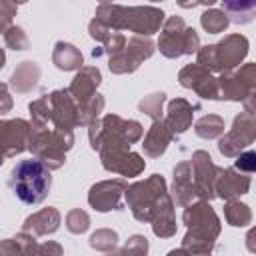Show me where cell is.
Returning a JSON list of instances; mask_svg holds the SVG:
<instances>
[{
    "instance_id": "6da1fadb",
    "label": "cell",
    "mask_w": 256,
    "mask_h": 256,
    "mask_svg": "<svg viewBox=\"0 0 256 256\" xmlns=\"http://www.w3.org/2000/svg\"><path fill=\"white\" fill-rule=\"evenodd\" d=\"M166 14L162 8L156 6H122V4H112V2H102L96 6L94 18L102 22L106 28L120 32V30H130L134 36H144L150 38L152 34L160 32Z\"/></svg>"
},
{
    "instance_id": "7a4b0ae2",
    "label": "cell",
    "mask_w": 256,
    "mask_h": 256,
    "mask_svg": "<svg viewBox=\"0 0 256 256\" xmlns=\"http://www.w3.org/2000/svg\"><path fill=\"white\" fill-rule=\"evenodd\" d=\"M182 222L186 224V234L182 238V246L190 256L212 254L216 238L220 236L222 224L210 202H192L184 208Z\"/></svg>"
},
{
    "instance_id": "3957f363",
    "label": "cell",
    "mask_w": 256,
    "mask_h": 256,
    "mask_svg": "<svg viewBox=\"0 0 256 256\" xmlns=\"http://www.w3.org/2000/svg\"><path fill=\"white\" fill-rule=\"evenodd\" d=\"M8 186L16 194V198L24 204H40L46 200L52 188L50 170L36 158L20 160L12 168L8 176Z\"/></svg>"
},
{
    "instance_id": "277c9868",
    "label": "cell",
    "mask_w": 256,
    "mask_h": 256,
    "mask_svg": "<svg viewBox=\"0 0 256 256\" xmlns=\"http://www.w3.org/2000/svg\"><path fill=\"white\" fill-rule=\"evenodd\" d=\"M74 146V132H62L52 126L30 124L28 150L50 172L58 170L66 162V152Z\"/></svg>"
},
{
    "instance_id": "5b68a950",
    "label": "cell",
    "mask_w": 256,
    "mask_h": 256,
    "mask_svg": "<svg viewBox=\"0 0 256 256\" xmlns=\"http://www.w3.org/2000/svg\"><path fill=\"white\" fill-rule=\"evenodd\" d=\"M250 42L244 34H226L220 42L200 46L196 52V64L206 68L208 72H228L236 70L248 56Z\"/></svg>"
},
{
    "instance_id": "8992f818",
    "label": "cell",
    "mask_w": 256,
    "mask_h": 256,
    "mask_svg": "<svg viewBox=\"0 0 256 256\" xmlns=\"http://www.w3.org/2000/svg\"><path fill=\"white\" fill-rule=\"evenodd\" d=\"M218 84V100L242 102L244 112L256 110V64L248 62L238 70L222 72L216 78Z\"/></svg>"
},
{
    "instance_id": "52a82bcc",
    "label": "cell",
    "mask_w": 256,
    "mask_h": 256,
    "mask_svg": "<svg viewBox=\"0 0 256 256\" xmlns=\"http://www.w3.org/2000/svg\"><path fill=\"white\" fill-rule=\"evenodd\" d=\"M158 50L166 58H180L200 50V36L194 28L186 26L182 16H168L162 24Z\"/></svg>"
},
{
    "instance_id": "ba28073f",
    "label": "cell",
    "mask_w": 256,
    "mask_h": 256,
    "mask_svg": "<svg viewBox=\"0 0 256 256\" xmlns=\"http://www.w3.org/2000/svg\"><path fill=\"white\" fill-rule=\"evenodd\" d=\"M168 192L166 180L160 174H152L146 180L134 182L126 188L124 198H126V206L130 208L132 216L138 222H150V216L156 208V204L160 202V198Z\"/></svg>"
},
{
    "instance_id": "9c48e42d",
    "label": "cell",
    "mask_w": 256,
    "mask_h": 256,
    "mask_svg": "<svg viewBox=\"0 0 256 256\" xmlns=\"http://www.w3.org/2000/svg\"><path fill=\"white\" fill-rule=\"evenodd\" d=\"M256 138V118L252 112H240L232 128L220 136L218 140V152L226 158H236L240 152H244Z\"/></svg>"
},
{
    "instance_id": "30bf717a",
    "label": "cell",
    "mask_w": 256,
    "mask_h": 256,
    "mask_svg": "<svg viewBox=\"0 0 256 256\" xmlns=\"http://www.w3.org/2000/svg\"><path fill=\"white\" fill-rule=\"evenodd\" d=\"M154 42L144 36H130L126 40V46L108 58V68L112 74H132L154 54Z\"/></svg>"
},
{
    "instance_id": "8fae6325",
    "label": "cell",
    "mask_w": 256,
    "mask_h": 256,
    "mask_svg": "<svg viewBox=\"0 0 256 256\" xmlns=\"http://www.w3.org/2000/svg\"><path fill=\"white\" fill-rule=\"evenodd\" d=\"M48 102V124L62 132H74L80 126V110L66 88L46 94Z\"/></svg>"
},
{
    "instance_id": "7c38bea8",
    "label": "cell",
    "mask_w": 256,
    "mask_h": 256,
    "mask_svg": "<svg viewBox=\"0 0 256 256\" xmlns=\"http://www.w3.org/2000/svg\"><path fill=\"white\" fill-rule=\"evenodd\" d=\"M190 170H192V184H194V196L202 202H210L216 198L214 194V184L220 174V166L212 162V156L206 150H196L192 152Z\"/></svg>"
},
{
    "instance_id": "4fadbf2b",
    "label": "cell",
    "mask_w": 256,
    "mask_h": 256,
    "mask_svg": "<svg viewBox=\"0 0 256 256\" xmlns=\"http://www.w3.org/2000/svg\"><path fill=\"white\" fill-rule=\"evenodd\" d=\"M28 138L30 122L24 118L0 120V164H4L6 158H14L28 150Z\"/></svg>"
},
{
    "instance_id": "5bb4252c",
    "label": "cell",
    "mask_w": 256,
    "mask_h": 256,
    "mask_svg": "<svg viewBox=\"0 0 256 256\" xmlns=\"http://www.w3.org/2000/svg\"><path fill=\"white\" fill-rule=\"evenodd\" d=\"M128 184L124 178H114V180H102L96 182L88 190V204L96 212H110V210H122V198L126 192Z\"/></svg>"
},
{
    "instance_id": "9a60e30c",
    "label": "cell",
    "mask_w": 256,
    "mask_h": 256,
    "mask_svg": "<svg viewBox=\"0 0 256 256\" xmlns=\"http://www.w3.org/2000/svg\"><path fill=\"white\" fill-rule=\"evenodd\" d=\"M178 82L180 86L194 90L200 98L204 100H218V84L212 72H208L206 68L194 64H186L180 72H178Z\"/></svg>"
},
{
    "instance_id": "2e32d148",
    "label": "cell",
    "mask_w": 256,
    "mask_h": 256,
    "mask_svg": "<svg viewBox=\"0 0 256 256\" xmlns=\"http://www.w3.org/2000/svg\"><path fill=\"white\" fill-rule=\"evenodd\" d=\"M100 82H102V72L96 66H82L76 72V76L72 78V82H70V86L66 90L74 98V102H76L80 112L96 96V88L100 86Z\"/></svg>"
},
{
    "instance_id": "e0dca14e",
    "label": "cell",
    "mask_w": 256,
    "mask_h": 256,
    "mask_svg": "<svg viewBox=\"0 0 256 256\" xmlns=\"http://www.w3.org/2000/svg\"><path fill=\"white\" fill-rule=\"evenodd\" d=\"M100 162L104 166V170L120 174L124 178H134L138 174L144 172L146 162L140 154L132 152V150H120V152H106L100 154Z\"/></svg>"
},
{
    "instance_id": "ac0fdd59",
    "label": "cell",
    "mask_w": 256,
    "mask_h": 256,
    "mask_svg": "<svg viewBox=\"0 0 256 256\" xmlns=\"http://www.w3.org/2000/svg\"><path fill=\"white\" fill-rule=\"evenodd\" d=\"M250 184L252 180L248 174H242L234 168H220V174L214 184V194L222 200H238L240 196L248 194Z\"/></svg>"
},
{
    "instance_id": "d6986e66",
    "label": "cell",
    "mask_w": 256,
    "mask_h": 256,
    "mask_svg": "<svg viewBox=\"0 0 256 256\" xmlns=\"http://www.w3.org/2000/svg\"><path fill=\"white\" fill-rule=\"evenodd\" d=\"M198 108H200L198 104H190L186 98H174V100L168 102L166 116L162 118V122L166 124L168 132L174 138H178L180 134H184L192 126L194 110H198Z\"/></svg>"
},
{
    "instance_id": "ffe728a7",
    "label": "cell",
    "mask_w": 256,
    "mask_h": 256,
    "mask_svg": "<svg viewBox=\"0 0 256 256\" xmlns=\"http://www.w3.org/2000/svg\"><path fill=\"white\" fill-rule=\"evenodd\" d=\"M152 226V232L154 236L158 238H172L178 230V224H176V216H174V202L170 198V192H166L160 202L156 204L152 216H150V222Z\"/></svg>"
},
{
    "instance_id": "44dd1931",
    "label": "cell",
    "mask_w": 256,
    "mask_h": 256,
    "mask_svg": "<svg viewBox=\"0 0 256 256\" xmlns=\"http://www.w3.org/2000/svg\"><path fill=\"white\" fill-rule=\"evenodd\" d=\"M172 202H176L178 206H188L194 202V184H192V170H190V162L184 160L180 164L174 166L172 172V194H170Z\"/></svg>"
},
{
    "instance_id": "7402d4cb",
    "label": "cell",
    "mask_w": 256,
    "mask_h": 256,
    "mask_svg": "<svg viewBox=\"0 0 256 256\" xmlns=\"http://www.w3.org/2000/svg\"><path fill=\"white\" fill-rule=\"evenodd\" d=\"M60 220H62L60 212L54 206H48V208H42V210L30 214L22 224V232L32 234L34 238L36 236H48L60 228Z\"/></svg>"
},
{
    "instance_id": "603a6c76",
    "label": "cell",
    "mask_w": 256,
    "mask_h": 256,
    "mask_svg": "<svg viewBox=\"0 0 256 256\" xmlns=\"http://www.w3.org/2000/svg\"><path fill=\"white\" fill-rule=\"evenodd\" d=\"M172 140H174V136L168 132L166 124L162 120H154L152 126L148 128L146 136H144L142 150H144V154L148 158H160L166 152V148H168V144Z\"/></svg>"
},
{
    "instance_id": "cb8c5ba5",
    "label": "cell",
    "mask_w": 256,
    "mask_h": 256,
    "mask_svg": "<svg viewBox=\"0 0 256 256\" xmlns=\"http://www.w3.org/2000/svg\"><path fill=\"white\" fill-rule=\"evenodd\" d=\"M38 80H40V66L32 60H24L12 72L8 86L18 94H28L38 86Z\"/></svg>"
},
{
    "instance_id": "d4e9b609",
    "label": "cell",
    "mask_w": 256,
    "mask_h": 256,
    "mask_svg": "<svg viewBox=\"0 0 256 256\" xmlns=\"http://www.w3.org/2000/svg\"><path fill=\"white\" fill-rule=\"evenodd\" d=\"M52 64L64 72H72V70L78 72L84 66V56H82L80 48H76L74 44L58 40L52 50Z\"/></svg>"
},
{
    "instance_id": "484cf974",
    "label": "cell",
    "mask_w": 256,
    "mask_h": 256,
    "mask_svg": "<svg viewBox=\"0 0 256 256\" xmlns=\"http://www.w3.org/2000/svg\"><path fill=\"white\" fill-rule=\"evenodd\" d=\"M0 256H38V242L32 234L20 232L14 238L0 240Z\"/></svg>"
},
{
    "instance_id": "4316f807",
    "label": "cell",
    "mask_w": 256,
    "mask_h": 256,
    "mask_svg": "<svg viewBox=\"0 0 256 256\" xmlns=\"http://www.w3.org/2000/svg\"><path fill=\"white\" fill-rule=\"evenodd\" d=\"M222 12L226 14L228 22L248 24V22H252V18L256 14V2L254 0H224Z\"/></svg>"
},
{
    "instance_id": "83f0119b",
    "label": "cell",
    "mask_w": 256,
    "mask_h": 256,
    "mask_svg": "<svg viewBox=\"0 0 256 256\" xmlns=\"http://www.w3.org/2000/svg\"><path fill=\"white\" fill-rule=\"evenodd\" d=\"M224 218L234 228H244L252 222V210L248 204L240 200H226L224 204Z\"/></svg>"
},
{
    "instance_id": "f1b7e54d",
    "label": "cell",
    "mask_w": 256,
    "mask_h": 256,
    "mask_svg": "<svg viewBox=\"0 0 256 256\" xmlns=\"http://www.w3.org/2000/svg\"><path fill=\"white\" fill-rule=\"evenodd\" d=\"M224 118L218 114H204L200 120H196L194 124V132L196 136L204 138V140H212V138H220L224 134Z\"/></svg>"
},
{
    "instance_id": "f546056e",
    "label": "cell",
    "mask_w": 256,
    "mask_h": 256,
    "mask_svg": "<svg viewBox=\"0 0 256 256\" xmlns=\"http://www.w3.org/2000/svg\"><path fill=\"white\" fill-rule=\"evenodd\" d=\"M164 102H166V94L164 92H152L148 96H144L140 102H138V110L142 114H146L148 118L154 120H162V114H164Z\"/></svg>"
},
{
    "instance_id": "4dcf8cb0",
    "label": "cell",
    "mask_w": 256,
    "mask_h": 256,
    "mask_svg": "<svg viewBox=\"0 0 256 256\" xmlns=\"http://www.w3.org/2000/svg\"><path fill=\"white\" fill-rule=\"evenodd\" d=\"M228 24L230 22H228L226 14L222 10H218V8H210V10L202 12V16H200V26L208 34H220V32H224L228 28Z\"/></svg>"
},
{
    "instance_id": "1f68e13d",
    "label": "cell",
    "mask_w": 256,
    "mask_h": 256,
    "mask_svg": "<svg viewBox=\"0 0 256 256\" xmlns=\"http://www.w3.org/2000/svg\"><path fill=\"white\" fill-rule=\"evenodd\" d=\"M90 248L100 250V252H112L118 246V232L112 228H98L96 232H92L90 240H88Z\"/></svg>"
},
{
    "instance_id": "d6a6232c",
    "label": "cell",
    "mask_w": 256,
    "mask_h": 256,
    "mask_svg": "<svg viewBox=\"0 0 256 256\" xmlns=\"http://www.w3.org/2000/svg\"><path fill=\"white\" fill-rule=\"evenodd\" d=\"M126 40H128V38H126L122 32H112V34H110V38H108L104 44H100L98 48H94V50H92V56H94V58H100V56H104V54H106V56L110 58V56L118 54V52L126 46Z\"/></svg>"
},
{
    "instance_id": "836d02e7",
    "label": "cell",
    "mask_w": 256,
    "mask_h": 256,
    "mask_svg": "<svg viewBox=\"0 0 256 256\" xmlns=\"http://www.w3.org/2000/svg\"><path fill=\"white\" fill-rule=\"evenodd\" d=\"M66 228L72 234H84L90 228V216L84 210L74 208V210H70L66 214Z\"/></svg>"
},
{
    "instance_id": "e575fe53",
    "label": "cell",
    "mask_w": 256,
    "mask_h": 256,
    "mask_svg": "<svg viewBox=\"0 0 256 256\" xmlns=\"http://www.w3.org/2000/svg\"><path fill=\"white\" fill-rule=\"evenodd\" d=\"M104 104H106L104 96L96 92V96H94V98L86 104V108L80 112V126H88L90 122H94L96 118H100V114H102V110H104Z\"/></svg>"
},
{
    "instance_id": "d590c367",
    "label": "cell",
    "mask_w": 256,
    "mask_h": 256,
    "mask_svg": "<svg viewBox=\"0 0 256 256\" xmlns=\"http://www.w3.org/2000/svg\"><path fill=\"white\" fill-rule=\"evenodd\" d=\"M4 42L12 50H26L30 46V40H28L26 32L20 26H14V24L4 32Z\"/></svg>"
},
{
    "instance_id": "8d00e7d4",
    "label": "cell",
    "mask_w": 256,
    "mask_h": 256,
    "mask_svg": "<svg viewBox=\"0 0 256 256\" xmlns=\"http://www.w3.org/2000/svg\"><path fill=\"white\" fill-rule=\"evenodd\" d=\"M126 256H148V238L142 234H132L124 246H122Z\"/></svg>"
},
{
    "instance_id": "74e56055",
    "label": "cell",
    "mask_w": 256,
    "mask_h": 256,
    "mask_svg": "<svg viewBox=\"0 0 256 256\" xmlns=\"http://www.w3.org/2000/svg\"><path fill=\"white\" fill-rule=\"evenodd\" d=\"M234 170H238L242 174H252L256 170V152H252V150L240 152L234 160Z\"/></svg>"
},
{
    "instance_id": "f35d334b",
    "label": "cell",
    "mask_w": 256,
    "mask_h": 256,
    "mask_svg": "<svg viewBox=\"0 0 256 256\" xmlns=\"http://www.w3.org/2000/svg\"><path fill=\"white\" fill-rule=\"evenodd\" d=\"M16 12H18V4L8 2V0H0V32L2 34L12 26Z\"/></svg>"
},
{
    "instance_id": "ab89813d",
    "label": "cell",
    "mask_w": 256,
    "mask_h": 256,
    "mask_svg": "<svg viewBox=\"0 0 256 256\" xmlns=\"http://www.w3.org/2000/svg\"><path fill=\"white\" fill-rule=\"evenodd\" d=\"M114 30H110V28H106L102 22H98L96 18H92L90 20V24H88V34H90V38L92 40H96L98 44H104L108 38H110V34H112Z\"/></svg>"
},
{
    "instance_id": "60d3db41",
    "label": "cell",
    "mask_w": 256,
    "mask_h": 256,
    "mask_svg": "<svg viewBox=\"0 0 256 256\" xmlns=\"http://www.w3.org/2000/svg\"><path fill=\"white\" fill-rule=\"evenodd\" d=\"M62 254H64V248L54 240L38 244V256H62Z\"/></svg>"
},
{
    "instance_id": "b9f144b4",
    "label": "cell",
    "mask_w": 256,
    "mask_h": 256,
    "mask_svg": "<svg viewBox=\"0 0 256 256\" xmlns=\"http://www.w3.org/2000/svg\"><path fill=\"white\" fill-rule=\"evenodd\" d=\"M12 106H14V102L8 92V84L0 82V114H8L12 110Z\"/></svg>"
},
{
    "instance_id": "7bdbcfd3",
    "label": "cell",
    "mask_w": 256,
    "mask_h": 256,
    "mask_svg": "<svg viewBox=\"0 0 256 256\" xmlns=\"http://www.w3.org/2000/svg\"><path fill=\"white\" fill-rule=\"evenodd\" d=\"M166 256H190V254H188L184 248H174V250H170Z\"/></svg>"
},
{
    "instance_id": "ee69618b",
    "label": "cell",
    "mask_w": 256,
    "mask_h": 256,
    "mask_svg": "<svg viewBox=\"0 0 256 256\" xmlns=\"http://www.w3.org/2000/svg\"><path fill=\"white\" fill-rule=\"evenodd\" d=\"M106 256H126V254H124L122 248H114L112 252H106Z\"/></svg>"
},
{
    "instance_id": "f6af8a7d",
    "label": "cell",
    "mask_w": 256,
    "mask_h": 256,
    "mask_svg": "<svg viewBox=\"0 0 256 256\" xmlns=\"http://www.w3.org/2000/svg\"><path fill=\"white\" fill-rule=\"evenodd\" d=\"M6 66V52H4V48H0V70Z\"/></svg>"
},
{
    "instance_id": "bcb514c9",
    "label": "cell",
    "mask_w": 256,
    "mask_h": 256,
    "mask_svg": "<svg viewBox=\"0 0 256 256\" xmlns=\"http://www.w3.org/2000/svg\"><path fill=\"white\" fill-rule=\"evenodd\" d=\"M200 256H210V254H200Z\"/></svg>"
}]
</instances>
